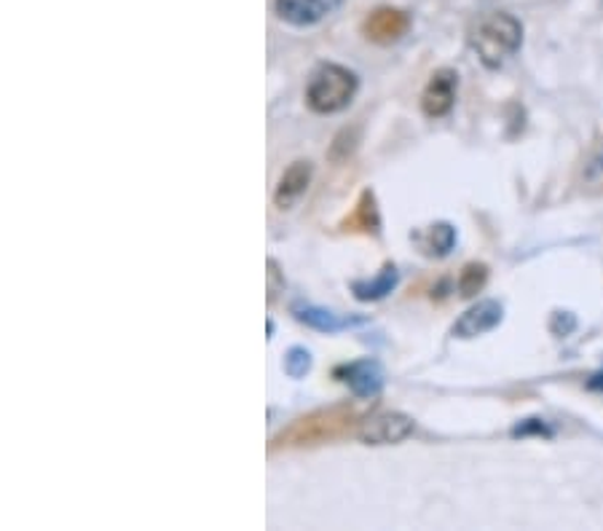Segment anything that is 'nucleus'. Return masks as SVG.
Returning <instances> with one entry per match:
<instances>
[{
  "label": "nucleus",
  "mask_w": 603,
  "mask_h": 531,
  "mask_svg": "<svg viewBox=\"0 0 603 531\" xmlns=\"http://www.w3.org/2000/svg\"><path fill=\"white\" fill-rule=\"evenodd\" d=\"M311 178H314L311 161H306V159L293 161V165H289L285 172H282L280 183H276V191H274L276 207H280V210L295 207V204L300 202V196L309 191Z\"/></svg>",
  "instance_id": "9d476101"
},
{
  "label": "nucleus",
  "mask_w": 603,
  "mask_h": 531,
  "mask_svg": "<svg viewBox=\"0 0 603 531\" xmlns=\"http://www.w3.org/2000/svg\"><path fill=\"white\" fill-rule=\"evenodd\" d=\"M601 167H603V156H601Z\"/></svg>",
  "instance_id": "aec40b11"
},
{
  "label": "nucleus",
  "mask_w": 603,
  "mask_h": 531,
  "mask_svg": "<svg viewBox=\"0 0 603 531\" xmlns=\"http://www.w3.org/2000/svg\"><path fill=\"white\" fill-rule=\"evenodd\" d=\"M357 419L352 408L338 406L328 410H317V414L298 419L287 432H282V438L276 440L280 445H317L328 443V440L338 438L341 432L349 430V425Z\"/></svg>",
  "instance_id": "7ed1b4c3"
},
{
  "label": "nucleus",
  "mask_w": 603,
  "mask_h": 531,
  "mask_svg": "<svg viewBox=\"0 0 603 531\" xmlns=\"http://www.w3.org/2000/svg\"><path fill=\"white\" fill-rule=\"evenodd\" d=\"M280 290H285V280H282L280 266H276V261H269V304H274V298Z\"/></svg>",
  "instance_id": "f3484780"
},
{
  "label": "nucleus",
  "mask_w": 603,
  "mask_h": 531,
  "mask_svg": "<svg viewBox=\"0 0 603 531\" xmlns=\"http://www.w3.org/2000/svg\"><path fill=\"white\" fill-rule=\"evenodd\" d=\"M588 386H590V389H593V392H601V395H603V371L593 373V376H590Z\"/></svg>",
  "instance_id": "6ab92c4d"
},
{
  "label": "nucleus",
  "mask_w": 603,
  "mask_h": 531,
  "mask_svg": "<svg viewBox=\"0 0 603 531\" xmlns=\"http://www.w3.org/2000/svg\"><path fill=\"white\" fill-rule=\"evenodd\" d=\"M410 30V14L402 9H395V5H382V9L371 11L362 22V33H365L367 41L378 46L397 44L400 38H406Z\"/></svg>",
  "instance_id": "39448f33"
},
{
  "label": "nucleus",
  "mask_w": 603,
  "mask_h": 531,
  "mask_svg": "<svg viewBox=\"0 0 603 531\" xmlns=\"http://www.w3.org/2000/svg\"><path fill=\"white\" fill-rule=\"evenodd\" d=\"M413 241L419 250L430 258H443L454 250L456 245V228L451 223H432L424 231L413 234Z\"/></svg>",
  "instance_id": "ddd939ff"
},
{
  "label": "nucleus",
  "mask_w": 603,
  "mask_h": 531,
  "mask_svg": "<svg viewBox=\"0 0 603 531\" xmlns=\"http://www.w3.org/2000/svg\"><path fill=\"white\" fill-rule=\"evenodd\" d=\"M335 379L346 384L349 389H352V395L360 397V400H371V397H376L384 386L382 365L371 358L335 368Z\"/></svg>",
  "instance_id": "0eeeda50"
},
{
  "label": "nucleus",
  "mask_w": 603,
  "mask_h": 531,
  "mask_svg": "<svg viewBox=\"0 0 603 531\" xmlns=\"http://www.w3.org/2000/svg\"><path fill=\"white\" fill-rule=\"evenodd\" d=\"M413 430H416V425L410 416L400 414V410H384V414L362 419L357 438L367 445H391V443H400V440L410 438Z\"/></svg>",
  "instance_id": "20e7f679"
},
{
  "label": "nucleus",
  "mask_w": 603,
  "mask_h": 531,
  "mask_svg": "<svg viewBox=\"0 0 603 531\" xmlns=\"http://www.w3.org/2000/svg\"><path fill=\"white\" fill-rule=\"evenodd\" d=\"M458 92V72L451 68H440L432 72L426 81L424 94H421V111L426 118H443L454 111Z\"/></svg>",
  "instance_id": "423d86ee"
},
{
  "label": "nucleus",
  "mask_w": 603,
  "mask_h": 531,
  "mask_svg": "<svg viewBox=\"0 0 603 531\" xmlns=\"http://www.w3.org/2000/svg\"><path fill=\"white\" fill-rule=\"evenodd\" d=\"M360 81L352 70L343 68V65H319L311 72L309 87H306V102L314 113H341L343 108L352 105L354 94H357Z\"/></svg>",
  "instance_id": "f03ea898"
},
{
  "label": "nucleus",
  "mask_w": 603,
  "mask_h": 531,
  "mask_svg": "<svg viewBox=\"0 0 603 531\" xmlns=\"http://www.w3.org/2000/svg\"><path fill=\"white\" fill-rule=\"evenodd\" d=\"M309 368H311V352H309V349H304V347L289 349L287 358H285V373H287V376L300 379V376H306V373H309Z\"/></svg>",
  "instance_id": "dca6fc26"
},
{
  "label": "nucleus",
  "mask_w": 603,
  "mask_h": 531,
  "mask_svg": "<svg viewBox=\"0 0 603 531\" xmlns=\"http://www.w3.org/2000/svg\"><path fill=\"white\" fill-rule=\"evenodd\" d=\"M486 282H488V266L478 263V261L467 263L462 269V274H458V282H456L458 295H462V298H475V295L486 287Z\"/></svg>",
  "instance_id": "2eb2a0df"
},
{
  "label": "nucleus",
  "mask_w": 603,
  "mask_h": 531,
  "mask_svg": "<svg viewBox=\"0 0 603 531\" xmlns=\"http://www.w3.org/2000/svg\"><path fill=\"white\" fill-rule=\"evenodd\" d=\"M341 228L346 234H365V237H378V231H382V213H378L376 193H373L371 189L362 191L352 213L343 217Z\"/></svg>",
  "instance_id": "9b49d317"
},
{
  "label": "nucleus",
  "mask_w": 603,
  "mask_h": 531,
  "mask_svg": "<svg viewBox=\"0 0 603 531\" xmlns=\"http://www.w3.org/2000/svg\"><path fill=\"white\" fill-rule=\"evenodd\" d=\"M531 432H534V434H550V430H547V425L542 419H526L521 427H515V430H512V434H521V438H523V434H531Z\"/></svg>",
  "instance_id": "a211bd4d"
},
{
  "label": "nucleus",
  "mask_w": 603,
  "mask_h": 531,
  "mask_svg": "<svg viewBox=\"0 0 603 531\" xmlns=\"http://www.w3.org/2000/svg\"><path fill=\"white\" fill-rule=\"evenodd\" d=\"M343 0H274V11L282 22L295 27H311L341 9Z\"/></svg>",
  "instance_id": "6e6552de"
},
{
  "label": "nucleus",
  "mask_w": 603,
  "mask_h": 531,
  "mask_svg": "<svg viewBox=\"0 0 603 531\" xmlns=\"http://www.w3.org/2000/svg\"><path fill=\"white\" fill-rule=\"evenodd\" d=\"M523 44V24L507 11L482 14L469 30V46L478 52L488 70H499L510 57H515Z\"/></svg>",
  "instance_id": "f257e3e1"
},
{
  "label": "nucleus",
  "mask_w": 603,
  "mask_h": 531,
  "mask_svg": "<svg viewBox=\"0 0 603 531\" xmlns=\"http://www.w3.org/2000/svg\"><path fill=\"white\" fill-rule=\"evenodd\" d=\"M295 317L304 325H309V328L319 330V334H338V330H346L352 325L367 323L365 317H341V314L317 309V306H295Z\"/></svg>",
  "instance_id": "f8f14e48"
},
{
  "label": "nucleus",
  "mask_w": 603,
  "mask_h": 531,
  "mask_svg": "<svg viewBox=\"0 0 603 531\" xmlns=\"http://www.w3.org/2000/svg\"><path fill=\"white\" fill-rule=\"evenodd\" d=\"M400 282V271L395 263H386L373 280H357L352 282V293L357 301H382Z\"/></svg>",
  "instance_id": "4468645a"
},
{
  "label": "nucleus",
  "mask_w": 603,
  "mask_h": 531,
  "mask_svg": "<svg viewBox=\"0 0 603 531\" xmlns=\"http://www.w3.org/2000/svg\"><path fill=\"white\" fill-rule=\"evenodd\" d=\"M502 317H504V309L499 301H491V298L478 301V304L469 306V309L456 319L454 336L478 338L482 334H488V330L497 328V325L502 323Z\"/></svg>",
  "instance_id": "1a4fd4ad"
}]
</instances>
